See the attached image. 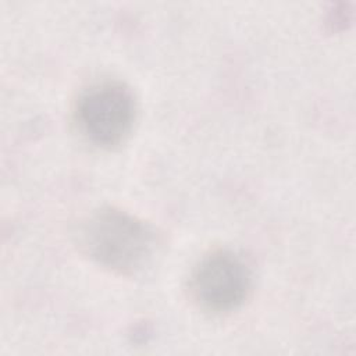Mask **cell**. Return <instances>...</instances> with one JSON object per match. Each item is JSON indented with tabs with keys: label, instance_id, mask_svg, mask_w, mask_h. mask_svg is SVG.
Segmentation results:
<instances>
[{
	"label": "cell",
	"instance_id": "obj_3",
	"mask_svg": "<svg viewBox=\"0 0 356 356\" xmlns=\"http://www.w3.org/2000/svg\"><path fill=\"white\" fill-rule=\"evenodd\" d=\"M252 288L248 263L232 250H216L204 256L191 278L193 299L207 312L224 313L238 309Z\"/></svg>",
	"mask_w": 356,
	"mask_h": 356
},
{
	"label": "cell",
	"instance_id": "obj_2",
	"mask_svg": "<svg viewBox=\"0 0 356 356\" xmlns=\"http://www.w3.org/2000/svg\"><path fill=\"white\" fill-rule=\"evenodd\" d=\"M135 99L128 86L104 81L85 89L75 107L81 134L93 145L113 147L131 132L135 121Z\"/></svg>",
	"mask_w": 356,
	"mask_h": 356
},
{
	"label": "cell",
	"instance_id": "obj_1",
	"mask_svg": "<svg viewBox=\"0 0 356 356\" xmlns=\"http://www.w3.org/2000/svg\"><path fill=\"white\" fill-rule=\"evenodd\" d=\"M85 252L103 267L118 273H134L150 259L156 236L138 217L106 207L95 211L81 227Z\"/></svg>",
	"mask_w": 356,
	"mask_h": 356
}]
</instances>
